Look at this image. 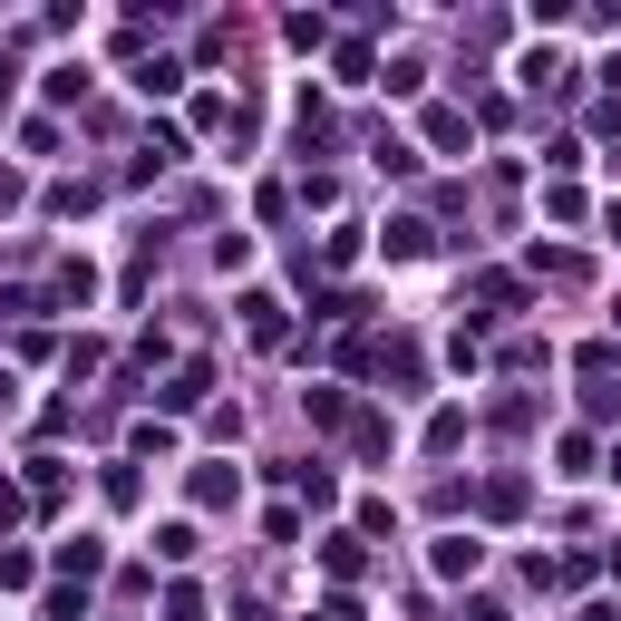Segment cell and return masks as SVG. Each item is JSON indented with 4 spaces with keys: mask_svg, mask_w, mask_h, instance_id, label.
I'll use <instances>...</instances> for the list:
<instances>
[{
    "mask_svg": "<svg viewBox=\"0 0 621 621\" xmlns=\"http://www.w3.org/2000/svg\"><path fill=\"white\" fill-rule=\"evenodd\" d=\"M165 621H205V602H195V593H175V602H165Z\"/></svg>",
    "mask_w": 621,
    "mask_h": 621,
    "instance_id": "cell-1",
    "label": "cell"
}]
</instances>
